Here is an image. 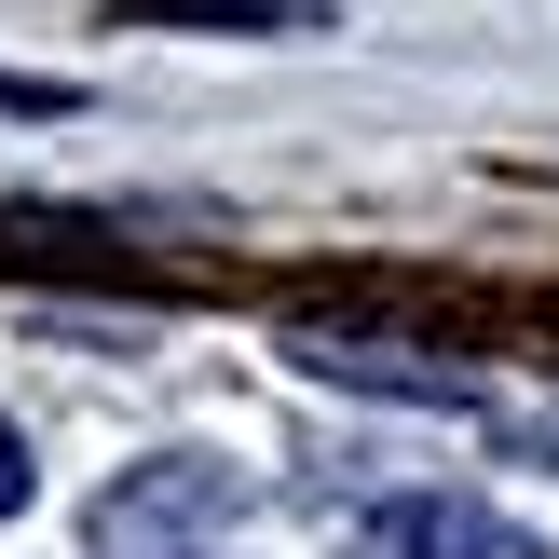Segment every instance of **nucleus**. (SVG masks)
Wrapping results in <instances>:
<instances>
[{"instance_id": "obj_1", "label": "nucleus", "mask_w": 559, "mask_h": 559, "mask_svg": "<svg viewBox=\"0 0 559 559\" xmlns=\"http://www.w3.org/2000/svg\"><path fill=\"white\" fill-rule=\"evenodd\" d=\"M246 464L218 451H151L82 506V559H233L246 546Z\"/></svg>"}, {"instance_id": "obj_2", "label": "nucleus", "mask_w": 559, "mask_h": 559, "mask_svg": "<svg viewBox=\"0 0 559 559\" xmlns=\"http://www.w3.org/2000/svg\"><path fill=\"white\" fill-rule=\"evenodd\" d=\"M355 559H546V546L478 491H396V506L355 519Z\"/></svg>"}, {"instance_id": "obj_3", "label": "nucleus", "mask_w": 559, "mask_h": 559, "mask_svg": "<svg viewBox=\"0 0 559 559\" xmlns=\"http://www.w3.org/2000/svg\"><path fill=\"white\" fill-rule=\"evenodd\" d=\"M14 506H27V437L0 424V519H14Z\"/></svg>"}]
</instances>
